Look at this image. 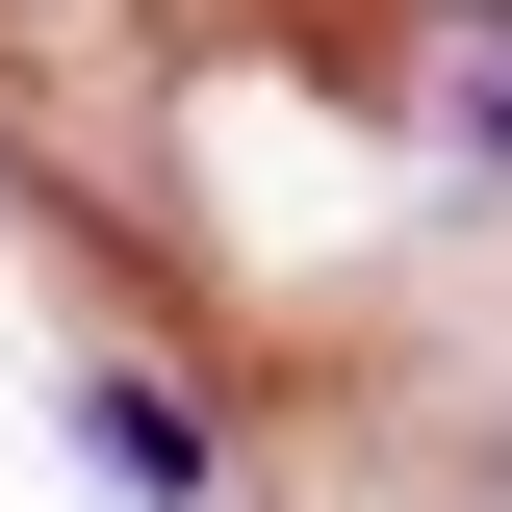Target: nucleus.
Masks as SVG:
<instances>
[{
	"label": "nucleus",
	"instance_id": "obj_1",
	"mask_svg": "<svg viewBox=\"0 0 512 512\" xmlns=\"http://www.w3.org/2000/svg\"><path fill=\"white\" fill-rule=\"evenodd\" d=\"M77 461H103L128 512H231V436H205L154 359H77Z\"/></svg>",
	"mask_w": 512,
	"mask_h": 512
},
{
	"label": "nucleus",
	"instance_id": "obj_2",
	"mask_svg": "<svg viewBox=\"0 0 512 512\" xmlns=\"http://www.w3.org/2000/svg\"><path fill=\"white\" fill-rule=\"evenodd\" d=\"M487 154H512V26H487Z\"/></svg>",
	"mask_w": 512,
	"mask_h": 512
}]
</instances>
